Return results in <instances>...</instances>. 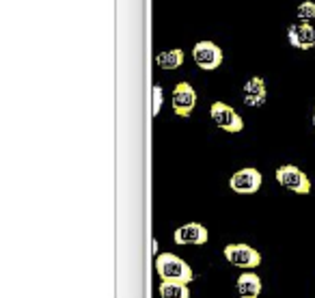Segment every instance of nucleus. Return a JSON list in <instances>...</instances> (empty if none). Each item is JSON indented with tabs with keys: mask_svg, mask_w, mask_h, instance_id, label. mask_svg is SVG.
Instances as JSON below:
<instances>
[{
	"mask_svg": "<svg viewBox=\"0 0 315 298\" xmlns=\"http://www.w3.org/2000/svg\"><path fill=\"white\" fill-rule=\"evenodd\" d=\"M156 270L162 281H179V283L192 281V268L173 253H160L156 257Z\"/></svg>",
	"mask_w": 315,
	"mask_h": 298,
	"instance_id": "obj_1",
	"label": "nucleus"
},
{
	"mask_svg": "<svg viewBox=\"0 0 315 298\" xmlns=\"http://www.w3.org/2000/svg\"><path fill=\"white\" fill-rule=\"evenodd\" d=\"M274 177H277V182L283 188L292 190V192H296V195H309L311 192V180L306 177L304 171H300V168L294 166V164L279 166Z\"/></svg>",
	"mask_w": 315,
	"mask_h": 298,
	"instance_id": "obj_2",
	"label": "nucleus"
},
{
	"mask_svg": "<svg viewBox=\"0 0 315 298\" xmlns=\"http://www.w3.org/2000/svg\"><path fill=\"white\" fill-rule=\"evenodd\" d=\"M222 255L231 266H236V268H244V270H253L261 264V255L257 253L253 246L242 244V242L240 244H227Z\"/></svg>",
	"mask_w": 315,
	"mask_h": 298,
	"instance_id": "obj_3",
	"label": "nucleus"
},
{
	"mask_svg": "<svg viewBox=\"0 0 315 298\" xmlns=\"http://www.w3.org/2000/svg\"><path fill=\"white\" fill-rule=\"evenodd\" d=\"M209 117H212V121L224 132H242V127H244L242 117L224 102H214L212 108H209Z\"/></svg>",
	"mask_w": 315,
	"mask_h": 298,
	"instance_id": "obj_4",
	"label": "nucleus"
},
{
	"mask_svg": "<svg viewBox=\"0 0 315 298\" xmlns=\"http://www.w3.org/2000/svg\"><path fill=\"white\" fill-rule=\"evenodd\" d=\"M261 182H263L261 173L253 166H246V168H240V171H236L231 175L229 186L233 192H238V195H253V192H257L261 188Z\"/></svg>",
	"mask_w": 315,
	"mask_h": 298,
	"instance_id": "obj_5",
	"label": "nucleus"
},
{
	"mask_svg": "<svg viewBox=\"0 0 315 298\" xmlns=\"http://www.w3.org/2000/svg\"><path fill=\"white\" fill-rule=\"evenodd\" d=\"M192 59L201 69H216L222 63V50L214 41H199L192 48Z\"/></svg>",
	"mask_w": 315,
	"mask_h": 298,
	"instance_id": "obj_6",
	"label": "nucleus"
},
{
	"mask_svg": "<svg viewBox=\"0 0 315 298\" xmlns=\"http://www.w3.org/2000/svg\"><path fill=\"white\" fill-rule=\"evenodd\" d=\"M287 41L298 50H313L315 48V28L311 22L292 24L287 28Z\"/></svg>",
	"mask_w": 315,
	"mask_h": 298,
	"instance_id": "obj_7",
	"label": "nucleus"
},
{
	"mask_svg": "<svg viewBox=\"0 0 315 298\" xmlns=\"http://www.w3.org/2000/svg\"><path fill=\"white\" fill-rule=\"evenodd\" d=\"M197 104V93L190 82H179L173 89V110L179 117H188Z\"/></svg>",
	"mask_w": 315,
	"mask_h": 298,
	"instance_id": "obj_8",
	"label": "nucleus"
},
{
	"mask_svg": "<svg viewBox=\"0 0 315 298\" xmlns=\"http://www.w3.org/2000/svg\"><path fill=\"white\" fill-rule=\"evenodd\" d=\"M207 238H209V233L207 229L203 227L201 223H188V225H184V227H179L175 231V244H205L207 242Z\"/></svg>",
	"mask_w": 315,
	"mask_h": 298,
	"instance_id": "obj_9",
	"label": "nucleus"
},
{
	"mask_svg": "<svg viewBox=\"0 0 315 298\" xmlns=\"http://www.w3.org/2000/svg\"><path fill=\"white\" fill-rule=\"evenodd\" d=\"M242 91H244V104H246V106H250V108L263 106L265 100H268V89H265L263 78H259V76L250 78Z\"/></svg>",
	"mask_w": 315,
	"mask_h": 298,
	"instance_id": "obj_10",
	"label": "nucleus"
},
{
	"mask_svg": "<svg viewBox=\"0 0 315 298\" xmlns=\"http://www.w3.org/2000/svg\"><path fill=\"white\" fill-rule=\"evenodd\" d=\"M236 285L240 298H259L261 294V279L255 272H242Z\"/></svg>",
	"mask_w": 315,
	"mask_h": 298,
	"instance_id": "obj_11",
	"label": "nucleus"
},
{
	"mask_svg": "<svg viewBox=\"0 0 315 298\" xmlns=\"http://www.w3.org/2000/svg\"><path fill=\"white\" fill-rule=\"evenodd\" d=\"M160 296L162 298H190V289H188V283L162 281V283H160Z\"/></svg>",
	"mask_w": 315,
	"mask_h": 298,
	"instance_id": "obj_12",
	"label": "nucleus"
},
{
	"mask_svg": "<svg viewBox=\"0 0 315 298\" xmlns=\"http://www.w3.org/2000/svg\"><path fill=\"white\" fill-rule=\"evenodd\" d=\"M156 63L162 69H177L184 63V50L175 48V50H166V52H160L156 56Z\"/></svg>",
	"mask_w": 315,
	"mask_h": 298,
	"instance_id": "obj_13",
	"label": "nucleus"
},
{
	"mask_svg": "<svg viewBox=\"0 0 315 298\" xmlns=\"http://www.w3.org/2000/svg\"><path fill=\"white\" fill-rule=\"evenodd\" d=\"M296 13H298V20H300V22L315 20V3H313V0H304V3L298 5Z\"/></svg>",
	"mask_w": 315,
	"mask_h": 298,
	"instance_id": "obj_14",
	"label": "nucleus"
},
{
	"mask_svg": "<svg viewBox=\"0 0 315 298\" xmlns=\"http://www.w3.org/2000/svg\"><path fill=\"white\" fill-rule=\"evenodd\" d=\"M153 98H156V104H153V115H158L160 104H162V87H153Z\"/></svg>",
	"mask_w": 315,
	"mask_h": 298,
	"instance_id": "obj_15",
	"label": "nucleus"
},
{
	"mask_svg": "<svg viewBox=\"0 0 315 298\" xmlns=\"http://www.w3.org/2000/svg\"><path fill=\"white\" fill-rule=\"evenodd\" d=\"M311 123H313V130H315V106H313V117H311Z\"/></svg>",
	"mask_w": 315,
	"mask_h": 298,
	"instance_id": "obj_16",
	"label": "nucleus"
}]
</instances>
